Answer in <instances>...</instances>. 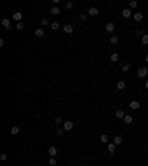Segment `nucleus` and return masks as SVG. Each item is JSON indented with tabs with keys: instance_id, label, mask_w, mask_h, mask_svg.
I'll use <instances>...</instances> for the list:
<instances>
[{
	"instance_id": "1",
	"label": "nucleus",
	"mask_w": 148,
	"mask_h": 166,
	"mask_svg": "<svg viewBox=\"0 0 148 166\" xmlns=\"http://www.w3.org/2000/svg\"><path fill=\"white\" fill-rule=\"evenodd\" d=\"M74 128V123H73V122H71V120H67V122H64V131H71V129H73Z\"/></svg>"
},
{
	"instance_id": "2",
	"label": "nucleus",
	"mask_w": 148,
	"mask_h": 166,
	"mask_svg": "<svg viewBox=\"0 0 148 166\" xmlns=\"http://www.w3.org/2000/svg\"><path fill=\"white\" fill-rule=\"evenodd\" d=\"M147 74H148V68L147 67H142V68L138 70V77H145Z\"/></svg>"
},
{
	"instance_id": "3",
	"label": "nucleus",
	"mask_w": 148,
	"mask_h": 166,
	"mask_svg": "<svg viewBox=\"0 0 148 166\" xmlns=\"http://www.w3.org/2000/svg\"><path fill=\"white\" fill-rule=\"evenodd\" d=\"M47 153H49V156H51V157H56V153H58V150H56V147H49Z\"/></svg>"
},
{
	"instance_id": "4",
	"label": "nucleus",
	"mask_w": 148,
	"mask_h": 166,
	"mask_svg": "<svg viewBox=\"0 0 148 166\" xmlns=\"http://www.w3.org/2000/svg\"><path fill=\"white\" fill-rule=\"evenodd\" d=\"M64 31L68 33V34H71V33L74 31V28H73V25H71V24H64Z\"/></svg>"
},
{
	"instance_id": "5",
	"label": "nucleus",
	"mask_w": 148,
	"mask_h": 166,
	"mask_svg": "<svg viewBox=\"0 0 148 166\" xmlns=\"http://www.w3.org/2000/svg\"><path fill=\"white\" fill-rule=\"evenodd\" d=\"M114 28H116V24H114V22H108V24L105 25V30H107L108 33H113Z\"/></svg>"
},
{
	"instance_id": "6",
	"label": "nucleus",
	"mask_w": 148,
	"mask_h": 166,
	"mask_svg": "<svg viewBox=\"0 0 148 166\" xmlns=\"http://www.w3.org/2000/svg\"><path fill=\"white\" fill-rule=\"evenodd\" d=\"M87 12H89L90 16H96L98 13H99V10H98V8H90L89 10H87Z\"/></svg>"
},
{
	"instance_id": "7",
	"label": "nucleus",
	"mask_w": 148,
	"mask_h": 166,
	"mask_svg": "<svg viewBox=\"0 0 148 166\" xmlns=\"http://www.w3.org/2000/svg\"><path fill=\"white\" fill-rule=\"evenodd\" d=\"M13 19L18 21V22H21V19H22V12H15L13 13Z\"/></svg>"
},
{
	"instance_id": "8",
	"label": "nucleus",
	"mask_w": 148,
	"mask_h": 166,
	"mask_svg": "<svg viewBox=\"0 0 148 166\" xmlns=\"http://www.w3.org/2000/svg\"><path fill=\"white\" fill-rule=\"evenodd\" d=\"M2 25H3L6 30H10V22H9V19H6V18L2 19Z\"/></svg>"
},
{
	"instance_id": "9",
	"label": "nucleus",
	"mask_w": 148,
	"mask_h": 166,
	"mask_svg": "<svg viewBox=\"0 0 148 166\" xmlns=\"http://www.w3.org/2000/svg\"><path fill=\"white\" fill-rule=\"evenodd\" d=\"M123 122L129 125V123H132V122H133V117H132L130 114H126V116H124V119H123Z\"/></svg>"
},
{
	"instance_id": "10",
	"label": "nucleus",
	"mask_w": 148,
	"mask_h": 166,
	"mask_svg": "<svg viewBox=\"0 0 148 166\" xmlns=\"http://www.w3.org/2000/svg\"><path fill=\"white\" fill-rule=\"evenodd\" d=\"M110 61H111V62H117V61H118V53H117V52L111 53V57H110Z\"/></svg>"
},
{
	"instance_id": "11",
	"label": "nucleus",
	"mask_w": 148,
	"mask_h": 166,
	"mask_svg": "<svg viewBox=\"0 0 148 166\" xmlns=\"http://www.w3.org/2000/svg\"><path fill=\"white\" fill-rule=\"evenodd\" d=\"M122 142H123V138L120 136V135H116V136H114V144H116V145H120Z\"/></svg>"
},
{
	"instance_id": "12",
	"label": "nucleus",
	"mask_w": 148,
	"mask_h": 166,
	"mask_svg": "<svg viewBox=\"0 0 148 166\" xmlns=\"http://www.w3.org/2000/svg\"><path fill=\"white\" fill-rule=\"evenodd\" d=\"M122 15L124 16V18H130L132 12H130V9H123V10H122Z\"/></svg>"
},
{
	"instance_id": "13",
	"label": "nucleus",
	"mask_w": 148,
	"mask_h": 166,
	"mask_svg": "<svg viewBox=\"0 0 148 166\" xmlns=\"http://www.w3.org/2000/svg\"><path fill=\"white\" fill-rule=\"evenodd\" d=\"M133 18H135V21H138V22H141V21H142V18H144V15H142L141 12H136V13L133 15Z\"/></svg>"
},
{
	"instance_id": "14",
	"label": "nucleus",
	"mask_w": 148,
	"mask_h": 166,
	"mask_svg": "<svg viewBox=\"0 0 148 166\" xmlns=\"http://www.w3.org/2000/svg\"><path fill=\"white\" fill-rule=\"evenodd\" d=\"M141 105H139V101H132V102H130V108H132V110H138Z\"/></svg>"
},
{
	"instance_id": "15",
	"label": "nucleus",
	"mask_w": 148,
	"mask_h": 166,
	"mask_svg": "<svg viewBox=\"0 0 148 166\" xmlns=\"http://www.w3.org/2000/svg\"><path fill=\"white\" fill-rule=\"evenodd\" d=\"M116 144H114V142H111V144H108V151L110 153H111V154H114V151H116Z\"/></svg>"
},
{
	"instance_id": "16",
	"label": "nucleus",
	"mask_w": 148,
	"mask_h": 166,
	"mask_svg": "<svg viewBox=\"0 0 148 166\" xmlns=\"http://www.w3.org/2000/svg\"><path fill=\"white\" fill-rule=\"evenodd\" d=\"M124 87H126V82H123V80H120V82L117 83V89H118V91H123V89H124Z\"/></svg>"
},
{
	"instance_id": "17",
	"label": "nucleus",
	"mask_w": 148,
	"mask_h": 166,
	"mask_svg": "<svg viewBox=\"0 0 148 166\" xmlns=\"http://www.w3.org/2000/svg\"><path fill=\"white\" fill-rule=\"evenodd\" d=\"M124 113H123V110H117V111H116V117L117 119H124Z\"/></svg>"
},
{
	"instance_id": "18",
	"label": "nucleus",
	"mask_w": 148,
	"mask_h": 166,
	"mask_svg": "<svg viewBox=\"0 0 148 166\" xmlns=\"http://www.w3.org/2000/svg\"><path fill=\"white\" fill-rule=\"evenodd\" d=\"M49 12H51L52 15H58L59 12H61V10H59V8H58V6H53V8H52L51 10H49Z\"/></svg>"
},
{
	"instance_id": "19",
	"label": "nucleus",
	"mask_w": 148,
	"mask_h": 166,
	"mask_svg": "<svg viewBox=\"0 0 148 166\" xmlns=\"http://www.w3.org/2000/svg\"><path fill=\"white\" fill-rule=\"evenodd\" d=\"M34 34H36L37 37H43V36H45V31H43L42 28H37V30L34 31Z\"/></svg>"
},
{
	"instance_id": "20",
	"label": "nucleus",
	"mask_w": 148,
	"mask_h": 166,
	"mask_svg": "<svg viewBox=\"0 0 148 166\" xmlns=\"http://www.w3.org/2000/svg\"><path fill=\"white\" fill-rule=\"evenodd\" d=\"M10 134H12V135L19 134V128H18V126H12V129H10Z\"/></svg>"
},
{
	"instance_id": "21",
	"label": "nucleus",
	"mask_w": 148,
	"mask_h": 166,
	"mask_svg": "<svg viewBox=\"0 0 148 166\" xmlns=\"http://www.w3.org/2000/svg\"><path fill=\"white\" fill-rule=\"evenodd\" d=\"M53 122H55V125H59V123H62V117H61V116H56V117L53 119Z\"/></svg>"
},
{
	"instance_id": "22",
	"label": "nucleus",
	"mask_w": 148,
	"mask_h": 166,
	"mask_svg": "<svg viewBox=\"0 0 148 166\" xmlns=\"http://www.w3.org/2000/svg\"><path fill=\"white\" fill-rule=\"evenodd\" d=\"M129 68H130V65H129L127 62L122 64V71H129Z\"/></svg>"
},
{
	"instance_id": "23",
	"label": "nucleus",
	"mask_w": 148,
	"mask_h": 166,
	"mask_svg": "<svg viewBox=\"0 0 148 166\" xmlns=\"http://www.w3.org/2000/svg\"><path fill=\"white\" fill-rule=\"evenodd\" d=\"M51 28H52V30H55V31H56V30L59 28V24L56 22V21H55V22H52V24H51Z\"/></svg>"
},
{
	"instance_id": "24",
	"label": "nucleus",
	"mask_w": 148,
	"mask_h": 166,
	"mask_svg": "<svg viewBox=\"0 0 148 166\" xmlns=\"http://www.w3.org/2000/svg\"><path fill=\"white\" fill-rule=\"evenodd\" d=\"M24 27H25V24H22V21H21V22H18V24H16V30H22L24 28Z\"/></svg>"
},
{
	"instance_id": "25",
	"label": "nucleus",
	"mask_w": 148,
	"mask_h": 166,
	"mask_svg": "<svg viewBox=\"0 0 148 166\" xmlns=\"http://www.w3.org/2000/svg\"><path fill=\"white\" fill-rule=\"evenodd\" d=\"M110 42H111V43H113V45H116V43L118 42V37H117V36H113L111 39H110Z\"/></svg>"
},
{
	"instance_id": "26",
	"label": "nucleus",
	"mask_w": 148,
	"mask_h": 166,
	"mask_svg": "<svg viewBox=\"0 0 148 166\" xmlns=\"http://www.w3.org/2000/svg\"><path fill=\"white\" fill-rule=\"evenodd\" d=\"M142 43H144V45H148V34H144V37H142Z\"/></svg>"
},
{
	"instance_id": "27",
	"label": "nucleus",
	"mask_w": 148,
	"mask_h": 166,
	"mask_svg": "<svg viewBox=\"0 0 148 166\" xmlns=\"http://www.w3.org/2000/svg\"><path fill=\"white\" fill-rule=\"evenodd\" d=\"M129 4H130V8L133 9V8H136V6H138V2H136V0H132V2H130Z\"/></svg>"
},
{
	"instance_id": "28",
	"label": "nucleus",
	"mask_w": 148,
	"mask_h": 166,
	"mask_svg": "<svg viewBox=\"0 0 148 166\" xmlns=\"http://www.w3.org/2000/svg\"><path fill=\"white\" fill-rule=\"evenodd\" d=\"M73 6H74V3H73V2H67V3H65V8H67V9H71Z\"/></svg>"
},
{
	"instance_id": "29",
	"label": "nucleus",
	"mask_w": 148,
	"mask_h": 166,
	"mask_svg": "<svg viewBox=\"0 0 148 166\" xmlns=\"http://www.w3.org/2000/svg\"><path fill=\"white\" fill-rule=\"evenodd\" d=\"M49 165H51V166H55V165H56V159L52 157L51 160H49Z\"/></svg>"
},
{
	"instance_id": "30",
	"label": "nucleus",
	"mask_w": 148,
	"mask_h": 166,
	"mask_svg": "<svg viewBox=\"0 0 148 166\" xmlns=\"http://www.w3.org/2000/svg\"><path fill=\"white\" fill-rule=\"evenodd\" d=\"M101 141H102V142H107V141H108V136H107L105 134H102V135H101Z\"/></svg>"
},
{
	"instance_id": "31",
	"label": "nucleus",
	"mask_w": 148,
	"mask_h": 166,
	"mask_svg": "<svg viewBox=\"0 0 148 166\" xmlns=\"http://www.w3.org/2000/svg\"><path fill=\"white\" fill-rule=\"evenodd\" d=\"M64 134V128H59V129H56V135H59V136H61Z\"/></svg>"
},
{
	"instance_id": "32",
	"label": "nucleus",
	"mask_w": 148,
	"mask_h": 166,
	"mask_svg": "<svg viewBox=\"0 0 148 166\" xmlns=\"http://www.w3.org/2000/svg\"><path fill=\"white\" fill-rule=\"evenodd\" d=\"M8 159V154L6 153H2V154H0V160H6Z\"/></svg>"
},
{
	"instance_id": "33",
	"label": "nucleus",
	"mask_w": 148,
	"mask_h": 166,
	"mask_svg": "<svg viewBox=\"0 0 148 166\" xmlns=\"http://www.w3.org/2000/svg\"><path fill=\"white\" fill-rule=\"evenodd\" d=\"M40 24H42V25H47V24H49V21H47L46 18H43V19L40 21Z\"/></svg>"
},
{
	"instance_id": "34",
	"label": "nucleus",
	"mask_w": 148,
	"mask_h": 166,
	"mask_svg": "<svg viewBox=\"0 0 148 166\" xmlns=\"http://www.w3.org/2000/svg\"><path fill=\"white\" fill-rule=\"evenodd\" d=\"M136 36H138V37H141V39H142V37H144V31H142V30H139L138 33H136Z\"/></svg>"
},
{
	"instance_id": "35",
	"label": "nucleus",
	"mask_w": 148,
	"mask_h": 166,
	"mask_svg": "<svg viewBox=\"0 0 148 166\" xmlns=\"http://www.w3.org/2000/svg\"><path fill=\"white\" fill-rule=\"evenodd\" d=\"M79 18H80V21H86V15H85V13H81Z\"/></svg>"
},
{
	"instance_id": "36",
	"label": "nucleus",
	"mask_w": 148,
	"mask_h": 166,
	"mask_svg": "<svg viewBox=\"0 0 148 166\" xmlns=\"http://www.w3.org/2000/svg\"><path fill=\"white\" fill-rule=\"evenodd\" d=\"M145 87H147V89H148V80L145 82Z\"/></svg>"
},
{
	"instance_id": "37",
	"label": "nucleus",
	"mask_w": 148,
	"mask_h": 166,
	"mask_svg": "<svg viewBox=\"0 0 148 166\" xmlns=\"http://www.w3.org/2000/svg\"><path fill=\"white\" fill-rule=\"evenodd\" d=\"M145 61H147V62H148V53H147V57H145Z\"/></svg>"
}]
</instances>
